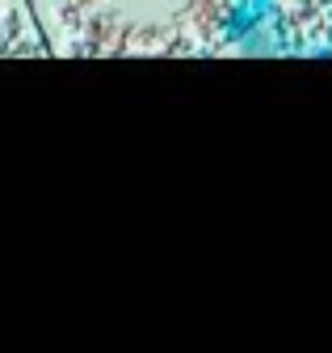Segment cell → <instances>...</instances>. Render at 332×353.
Here are the masks:
<instances>
[{
	"instance_id": "7a4b0ae2",
	"label": "cell",
	"mask_w": 332,
	"mask_h": 353,
	"mask_svg": "<svg viewBox=\"0 0 332 353\" xmlns=\"http://www.w3.org/2000/svg\"><path fill=\"white\" fill-rule=\"evenodd\" d=\"M248 47H265L269 55H328L332 0H253Z\"/></svg>"
},
{
	"instance_id": "3957f363",
	"label": "cell",
	"mask_w": 332,
	"mask_h": 353,
	"mask_svg": "<svg viewBox=\"0 0 332 353\" xmlns=\"http://www.w3.org/2000/svg\"><path fill=\"white\" fill-rule=\"evenodd\" d=\"M47 38L30 0H0V59H43Z\"/></svg>"
},
{
	"instance_id": "6da1fadb",
	"label": "cell",
	"mask_w": 332,
	"mask_h": 353,
	"mask_svg": "<svg viewBox=\"0 0 332 353\" xmlns=\"http://www.w3.org/2000/svg\"><path fill=\"white\" fill-rule=\"evenodd\" d=\"M59 59L240 55L253 0H30Z\"/></svg>"
}]
</instances>
